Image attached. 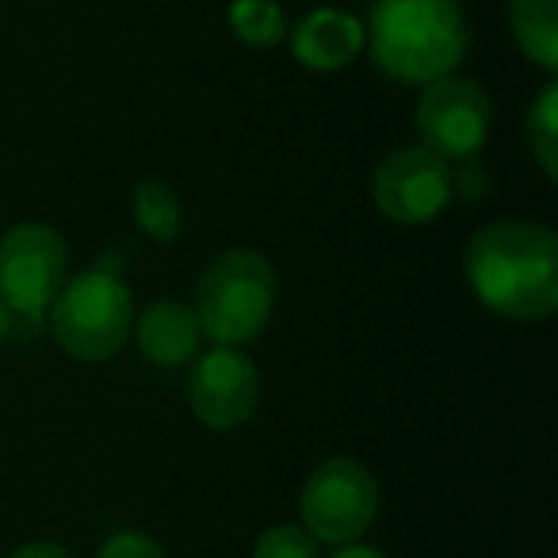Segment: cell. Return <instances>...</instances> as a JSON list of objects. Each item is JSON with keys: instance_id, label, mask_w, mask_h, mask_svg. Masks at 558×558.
<instances>
[{"instance_id": "obj_1", "label": "cell", "mask_w": 558, "mask_h": 558, "mask_svg": "<svg viewBox=\"0 0 558 558\" xmlns=\"http://www.w3.org/2000/svg\"><path fill=\"white\" fill-rule=\"evenodd\" d=\"M474 299L509 322H547L558 311V238L550 226L501 218L482 226L463 253Z\"/></svg>"}, {"instance_id": "obj_2", "label": "cell", "mask_w": 558, "mask_h": 558, "mask_svg": "<svg viewBox=\"0 0 558 558\" xmlns=\"http://www.w3.org/2000/svg\"><path fill=\"white\" fill-rule=\"evenodd\" d=\"M364 47L390 81L428 85L463 62L471 32L459 0H375Z\"/></svg>"}, {"instance_id": "obj_3", "label": "cell", "mask_w": 558, "mask_h": 558, "mask_svg": "<svg viewBox=\"0 0 558 558\" xmlns=\"http://www.w3.org/2000/svg\"><path fill=\"white\" fill-rule=\"evenodd\" d=\"M276 268L256 248H226L207 264L195 288V318L207 341L241 349L268 326L276 311Z\"/></svg>"}, {"instance_id": "obj_4", "label": "cell", "mask_w": 558, "mask_h": 558, "mask_svg": "<svg viewBox=\"0 0 558 558\" xmlns=\"http://www.w3.org/2000/svg\"><path fill=\"white\" fill-rule=\"evenodd\" d=\"M50 329L62 352L85 364L119 356L134 329V299L119 276L93 268L62 283L50 303Z\"/></svg>"}, {"instance_id": "obj_5", "label": "cell", "mask_w": 558, "mask_h": 558, "mask_svg": "<svg viewBox=\"0 0 558 558\" xmlns=\"http://www.w3.org/2000/svg\"><path fill=\"white\" fill-rule=\"evenodd\" d=\"M379 505V478L352 456H333L314 466L303 482V497H299L303 527L329 547L356 543L375 524Z\"/></svg>"}, {"instance_id": "obj_6", "label": "cell", "mask_w": 558, "mask_h": 558, "mask_svg": "<svg viewBox=\"0 0 558 558\" xmlns=\"http://www.w3.org/2000/svg\"><path fill=\"white\" fill-rule=\"evenodd\" d=\"M417 138L425 149H433L444 161H471L482 154L494 126V100L471 77H436L425 85L417 100Z\"/></svg>"}, {"instance_id": "obj_7", "label": "cell", "mask_w": 558, "mask_h": 558, "mask_svg": "<svg viewBox=\"0 0 558 558\" xmlns=\"http://www.w3.org/2000/svg\"><path fill=\"white\" fill-rule=\"evenodd\" d=\"M65 283V241L43 222H20L0 238V303L43 318Z\"/></svg>"}, {"instance_id": "obj_8", "label": "cell", "mask_w": 558, "mask_h": 558, "mask_svg": "<svg viewBox=\"0 0 558 558\" xmlns=\"http://www.w3.org/2000/svg\"><path fill=\"white\" fill-rule=\"evenodd\" d=\"M456 172L444 157L425 146H398L375 165L372 199L390 222L425 226L448 210L456 199Z\"/></svg>"}, {"instance_id": "obj_9", "label": "cell", "mask_w": 558, "mask_h": 558, "mask_svg": "<svg viewBox=\"0 0 558 558\" xmlns=\"http://www.w3.org/2000/svg\"><path fill=\"white\" fill-rule=\"evenodd\" d=\"M187 402L195 417L215 433L241 428L260 405V372L241 349L215 344L195 360L187 375Z\"/></svg>"}, {"instance_id": "obj_10", "label": "cell", "mask_w": 558, "mask_h": 558, "mask_svg": "<svg viewBox=\"0 0 558 558\" xmlns=\"http://www.w3.org/2000/svg\"><path fill=\"white\" fill-rule=\"evenodd\" d=\"M364 50V24L349 12L322 9L311 12L303 24L291 32V54L303 70L337 73L349 70Z\"/></svg>"}, {"instance_id": "obj_11", "label": "cell", "mask_w": 558, "mask_h": 558, "mask_svg": "<svg viewBox=\"0 0 558 558\" xmlns=\"http://www.w3.org/2000/svg\"><path fill=\"white\" fill-rule=\"evenodd\" d=\"M134 344L142 356L157 367H180L199 352L203 329L192 306L177 303V299H157L142 314H134Z\"/></svg>"}, {"instance_id": "obj_12", "label": "cell", "mask_w": 558, "mask_h": 558, "mask_svg": "<svg viewBox=\"0 0 558 558\" xmlns=\"http://www.w3.org/2000/svg\"><path fill=\"white\" fill-rule=\"evenodd\" d=\"M509 24L520 54L539 70H558V0H509Z\"/></svg>"}, {"instance_id": "obj_13", "label": "cell", "mask_w": 558, "mask_h": 558, "mask_svg": "<svg viewBox=\"0 0 558 558\" xmlns=\"http://www.w3.org/2000/svg\"><path fill=\"white\" fill-rule=\"evenodd\" d=\"M131 210L142 233H149L161 245H172L180 238V230H184V203L165 180H142L131 195Z\"/></svg>"}, {"instance_id": "obj_14", "label": "cell", "mask_w": 558, "mask_h": 558, "mask_svg": "<svg viewBox=\"0 0 558 558\" xmlns=\"http://www.w3.org/2000/svg\"><path fill=\"white\" fill-rule=\"evenodd\" d=\"M230 27L245 47H276L288 35V16L276 0H233L230 4Z\"/></svg>"}, {"instance_id": "obj_15", "label": "cell", "mask_w": 558, "mask_h": 558, "mask_svg": "<svg viewBox=\"0 0 558 558\" xmlns=\"http://www.w3.org/2000/svg\"><path fill=\"white\" fill-rule=\"evenodd\" d=\"M527 149L547 180H558V85H547L527 111Z\"/></svg>"}, {"instance_id": "obj_16", "label": "cell", "mask_w": 558, "mask_h": 558, "mask_svg": "<svg viewBox=\"0 0 558 558\" xmlns=\"http://www.w3.org/2000/svg\"><path fill=\"white\" fill-rule=\"evenodd\" d=\"M253 558H322V543L303 524H271L256 539Z\"/></svg>"}, {"instance_id": "obj_17", "label": "cell", "mask_w": 558, "mask_h": 558, "mask_svg": "<svg viewBox=\"0 0 558 558\" xmlns=\"http://www.w3.org/2000/svg\"><path fill=\"white\" fill-rule=\"evenodd\" d=\"M96 558H169V550H165L157 539H149V535L119 532V535H111V539L104 543Z\"/></svg>"}, {"instance_id": "obj_18", "label": "cell", "mask_w": 558, "mask_h": 558, "mask_svg": "<svg viewBox=\"0 0 558 558\" xmlns=\"http://www.w3.org/2000/svg\"><path fill=\"white\" fill-rule=\"evenodd\" d=\"M9 558H73L70 550L62 547V543H50V539H35V543H24V547H16Z\"/></svg>"}, {"instance_id": "obj_19", "label": "cell", "mask_w": 558, "mask_h": 558, "mask_svg": "<svg viewBox=\"0 0 558 558\" xmlns=\"http://www.w3.org/2000/svg\"><path fill=\"white\" fill-rule=\"evenodd\" d=\"M329 558H390V555H383L379 547H364V543H344Z\"/></svg>"}, {"instance_id": "obj_20", "label": "cell", "mask_w": 558, "mask_h": 558, "mask_svg": "<svg viewBox=\"0 0 558 558\" xmlns=\"http://www.w3.org/2000/svg\"><path fill=\"white\" fill-rule=\"evenodd\" d=\"M9 318H12V314H9V306L0 303V341H4V333H9Z\"/></svg>"}]
</instances>
